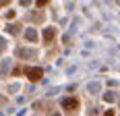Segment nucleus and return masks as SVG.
<instances>
[{"mask_svg": "<svg viewBox=\"0 0 120 116\" xmlns=\"http://www.w3.org/2000/svg\"><path fill=\"white\" fill-rule=\"evenodd\" d=\"M41 75H44V69H39V66H35V69H27V77H29L31 81H39Z\"/></svg>", "mask_w": 120, "mask_h": 116, "instance_id": "2", "label": "nucleus"}, {"mask_svg": "<svg viewBox=\"0 0 120 116\" xmlns=\"http://www.w3.org/2000/svg\"><path fill=\"white\" fill-rule=\"evenodd\" d=\"M27 39H35V33H33V31H31V29H29V31H27Z\"/></svg>", "mask_w": 120, "mask_h": 116, "instance_id": "4", "label": "nucleus"}, {"mask_svg": "<svg viewBox=\"0 0 120 116\" xmlns=\"http://www.w3.org/2000/svg\"><path fill=\"white\" fill-rule=\"evenodd\" d=\"M54 35H56V29H54V27H48V29L44 31V39H46V44H50V42L54 39Z\"/></svg>", "mask_w": 120, "mask_h": 116, "instance_id": "3", "label": "nucleus"}, {"mask_svg": "<svg viewBox=\"0 0 120 116\" xmlns=\"http://www.w3.org/2000/svg\"><path fill=\"white\" fill-rule=\"evenodd\" d=\"M62 108L66 112H75V110H79V100L77 97H66V100H62Z\"/></svg>", "mask_w": 120, "mask_h": 116, "instance_id": "1", "label": "nucleus"}]
</instances>
